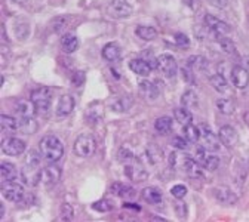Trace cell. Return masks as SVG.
Segmentation results:
<instances>
[{
  "mask_svg": "<svg viewBox=\"0 0 249 222\" xmlns=\"http://www.w3.org/2000/svg\"><path fill=\"white\" fill-rule=\"evenodd\" d=\"M202 166H203L206 171L213 172V171L218 169V166H220V158H218L216 155H208V157H206V160L203 162Z\"/></svg>",
  "mask_w": 249,
  "mask_h": 222,
  "instance_id": "obj_38",
  "label": "cell"
},
{
  "mask_svg": "<svg viewBox=\"0 0 249 222\" xmlns=\"http://www.w3.org/2000/svg\"><path fill=\"white\" fill-rule=\"evenodd\" d=\"M181 105L184 108H189V110H196L197 105H199V98H197L196 92L192 90V89L185 90L184 95L181 97Z\"/></svg>",
  "mask_w": 249,
  "mask_h": 222,
  "instance_id": "obj_27",
  "label": "cell"
},
{
  "mask_svg": "<svg viewBox=\"0 0 249 222\" xmlns=\"http://www.w3.org/2000/svg\"><path fill=\"white\" fill-rule=\"evenodd\" d=\"M74 218V210L69 203H64L61 207V219L62 221H71Z\"/></svg>",
  "mask_w": 249,
  "mask_h": 222,
  "instance_id": "obj_40",
  "label": "cell"
},
{
  "mask_svg": "<svg viewBox=\"0 0 249 222\" xmlns=\"http://www.w3.org/2000/svg\"><path fill=\"white\" fill-rule=\"evenodd\" d=\"M0 176H2L3 181H15L18 176L15 165L9 162H2V165H0Z\"/></svg>",
  "mask_w": 249,
  "mask_h": 222,
  "instance_id": "obj_28",
  "label": "cell"
},
{
  "mask_svg": "<svg viewBox=\"0 0 249 222\" xmlns=\"http://www.w3.org/2000/svg\"><path fill=\"white\" fill-rule=\"evenodd\" d=\"M213 197L221 205H226V206H234L239 200L237 196L227 187H216L213 189Z\"/></svg>",
  "mask_w": 249,
  "mask_h": 222,
  "instance_id": "obj_11",
  "label": "cell"
},
{
  "mask_svg": "<svg viewBox=\"0 0 249 222\" xmlns=\"http://www.w3.org/2000/svg\"><path fill=\"white\" fill-rule=\"evenodd\" d=\"M174 39H175V43L178 45V46H189L190 45V40H189V37H187L185 34H182V33H177L175 36H174Z\"/></svg>",
  "mask_w": 249,
  "mask_h": 222,
  "instance_id": "obj_47",
  "label": "cell"
},
{
  "mask_svg": "<svg viewBox=\"0 0 249 222\" xmlns=\"http://www.w3.org/2000/svg\"><path fill=\"white\" fill-rule=\"evenodd\" d=\"M71 82H73L74 86L83 85V82H85V73L83 71H74V74L71 77Z\"/></svg>",
  "mask_w": 249,
  "mask_h": 222,
  "instance_id": "obj_50",
  "label": "cell"
},
{
  "mask_svg": "<svg viewBox=\"0 0 249 222\" xmlns=\"http://www.w3.org/2000/svg\"><path fill=\"white\" fill-rule=\"evenodd\" d=\"M61 48H62V51L67 52V53H73L79 48V39L74 34L67 33V34H64V36L61 37Z\"/></svg>",
  "mask_w": 249,
  "mask_h": 222,
  "instance_id": "obj_26",
  "label": "cell"
},
{
  "mask_svg": "<svg viewBox=\"0 0 249 222\" xmlns=\"http://www.w3.org/2000/svg\"><path fill=\"white\" fill-rule=\"evenodd\" d=\"M141 196H142L144 202H147L150 205H159V203H162V193L159 191V188H156V187L144 188Z\"/></svg>",
  "mask_w": 249,
  "mask_h": 222,
  "instance_id": "obj_22",
  "label": "cell"
},
{
  "mask_svg": "<svg viewBox=\"0 0 249 222\" xmlns=\"http://www.w3.org/2000/svg\"><path fill=\"white\" fill-rule=\"evenodd\" d=\"M92 207L95 209V210H98V212H108V210H111V203L108 202V200H98V202H95L92 205Z\"/></svg>",
  "mask_w": 249,
  "mask_h": 222,
  "instance_id": "obj_43",
  "label": "cell"
},
{
  "mask_svg": "<svg viewBox=\"0 0 249 222\" xmlns=\"http://www.w3.org/2000/svg\"><path fill=\"white\" fill-rule=\"evenodd\" d=\"M218 139H220V142L226 147H231L236 144L237 141V134L234 131L233 126L230 124H224L220 128V131H218Z\"/></svg>",
  "mask_w": 249,
  "mask_h": 222,
  "instance_id": "obj_14",
  "label": "cell"
},
{
  "mask_svg": "<svg viewBox=\"0 0 249 222\" xmlns=\"http://www.w3.org/2000/svg\"><path fill=\"white\" fill-rule=\"evenodd\" d=\"M73 110H74V98L71 97V95H62L58 101L56 116L58 117H67L71 114Z\"/></svg>",
  "mask_w": 249,
  "mask_h": 222,
  "instance_id": "obj_16",
  "label": "cell"
},
{
  "mask_svg": "<svg viewBox=\"0 0 249 222\" xmlns=\"http://www.w3.org/2000/svg\"><path fill=\"white\" fill-rule=\"evenodd\" d=\"M205 25L209 28V31L212 34H215V37H224L227 34H230V25L224 21H221L220 18H216L213 15H206L205 17Z\"/></svg>",
  "mask_w": 249,
  "mask_h": 222,
  "instance_id": "obj_5",
  "label": "cell"
},
{
  "mask_svg": "<svg viewBox=\"0 0 249 222\" xmlns=\"http://www.w3.org/2000/svg\"><path fill=\"white\" fill-rule=\"evenodd\" d=\"M124 175H126L129 178V181H132V182H142L148 176L147 171L144 169V166L141 163L137 162V158L126 163V166H124Z\"/></svg>",
  "mask_w": 249,
  "mask_h": 222,
  "instance_id": "obj_8",
  "label": "cell"
},
{
  "mask_svg": "<svg viewBox=\"0 0 249 222\" xmlns=\"http://www.w3.org/2000/svg\"><path fill=\"white\" fill-rule=\"evenodd\" d=\"M208 2L212 5V6H215V8H218V9H224L226 6H227V0H208Z\"/></svg>",
  "mask_w": 249,
  "mask_h": 222,
  "instance_id": "obj_51",
  "label": "cell"
},
{
  "mask_svg": "<svg viewBox=\"0 0 249 222\" xmlns=\"http://www.w3.org/2000/svg\"><path fill=\"white\" fill-rule=\"evenodd\" d=\"M107 11L113 18H126L132 14V8L126 0H111Z\"/></svg>",
  "mask_w": 249,
  "mask_h": 222,
  "instance_id": "obj_10",
  "label": "cell"
},
{
  "mask_svg": "<svg viewBox=\"0 0 249 222\" xmlns=\"http://www.w3.org/2000/svg\"><path fill=\"white\" fill-rule=\"evenodd\" d=\"M111 191L119 196V197H123V199H132L135 196V189L126 184H123V182H114L111 185Z\"/></svg>",
  "mask_w": 249,
  "mask_h": 222,
  "instance_id": "obj_24",
  "label": "cell"
},
{
  "mask_svg": "<svg viewBox=\"0 0 249 222\" xmlns=\"http://www.w3.org/2000/svg\"><path fill=\"white\" fill-rule=\"evenodd\" d=\"M2 194L6 200L18 203L24 199V187L21 184H17L14 181H5L2 185Z\"/></svg>",
  "mask_w": 249,
  "mask_h": 222,
  "instance_id": "obj_6",
  "label": "cell"
},
{
  "mask_svg": "<svg viewBox=\"0 0 249 222\" xmlns=\"http://www.w3.org/2000/svg\"><path fill=\"white\" fill-rule=\"evenodd\" d=\"M5 216V206H3V203L0 205V218H3Z\"/></svg>",
  "mask_w": 249,
  "mask_h": 222,
  "instance_id": "obj_54",
  "label": "cell"
},
{
  "mask_svg": "<svg viewBox=\"0 0 249 222\" xmlns=\"http://www.w3.org/2000/svg\"><path fill=\"white\" fill-rule=\"evenodd\" d=\"M95 148H97L95 138L89 134L80 135L74 142V154L77 157H82V158L90 157L93 153H95Z\"/></svg>",
  "mask_w": 249,
  "mask_h": 222,
  "instance_id": "obj_3",
  "label": "cell"
},
{
  "mask_svg": "<svg viewBox=\"0 0 249 222\" xmlns=\"http://www.w3.org/2000/svg\"><path fill=\"white\" fill-rule=\"evenodd\" d=\"M209 82H211L212 87H213L215 90H218V92H226V90L229 89V83H227L226 77H224L223 74H220V73L211 76V77H209Z\"/></svg>",
  "mask_w": 249,
  "mask_h": 222,
  "instance_id": "obj_33",
  "label": "cell"
},
{
  "mask_svg": "<svg viewBox=\"0 0 249 222\" xmlns=\"http://www.w3.org/2000/svg\"><path fill=\"white\" fill-rule=\"evenodd\" d=\"M21 178L30 187H35V185H37L39 181H42L40 155L35 150L28 151V154L25 155V165L22 168Z\"/></svg>",
  "mask_w": 249,
  "mask_h": 222,
  "instance_id": "obj_1",
  "label": "cell"
},
{
  "mask_svg": "<svg viewBox=\"0 0 249 222\" xmlns=\"http://www.w3.org/2000/svg\"><path fill=\"white\" fill-rule=\"evenodd\" d=\"M2 151L8 155H21L25 151V142L17 137H8L2 142Z\"/></svg>",
  "mask_w": 249,
  "mask_h": 222,
  "instance_id": "obj_9",
  "label": "cell"
},
{
  "mask_svg": "<svg viewBox=\"0 0 249 222\" xmlns=\"http://www.w3.org/2000/svg\"><path fill=\"white\" fill-rule=\"evenodd\" d=\"M30 101L36 105L37 110L40 111H48L51 104H52V93L48 87H39L31 92Z\"/></svg>",
  "mask_w": 249,
  "mask_h": 222,
  "instance_id": "obj_4",
  "label": "cell"
},
{
  "mask_svg": "<svg viewBox=\"0 0 249 222\" xmlns=\"http://www.w3.org/2000/svg\"><path fill=\"white\" fill-rule=\"evenodd\" d=\"M140 90H141V93L144 95V97H145L148 101L158 100L159 93H160V90H159L158 86H156V83L148 82V80H144V82L140 83Z\"/></svg>",
  "mask_w": 249,
  "mask_h": 222,
  "instance_id": "obj_20",
  "label": "cell"
},
{
  "mask_svg": "<svg viewBox=\"0 0 249 222\" xmlns=\"http://www.w3.org/2000/svg\"><path fill=\"white\" fill-rule=\"evenodd\" d=\"M61 178V168L56 165H49L45 169H42V182L45 185H53Z\"/></svg>",
  "mask_w": 249,
  "mask_h": 222,
  "instance_id": "obj_17",
  "label": "cell"
},
{
  "mask_svg": "<svg viewBox=\"0 0 249 222\" xmlns=\"http://www.w3.org/2000/svg\"><path fill=\"white\" fill-rule=\"evenodd\" d=\"M220 45H221V49H223L226 53H229V55L236 53V45H234V42H233L231 39H229V37H221V39H220Z\"/></svg>",
  "mask_w": 249,
  "mask_h": 222,
  "instance_id": "obj_39",
  "label": "cell"
},
{
  "mask_svg": "<svg viewBox=\"0 0 249 222\" xmlns=\"http://www.w3.org/2000/svg\"><path fill=\"white\" fill-rule=\"evenodd\" d=\"M14 2H17V3H24V2H27V0H14Z\"/></svg>",
  "mask_w": 249,
  "mask_h": 222,
  "instance_id": "obj_56",
  "label": "cell"
},
{
  "mask_svg": "<svg viewBox=\"0 0 249 222\" xmlns=\"http://www.w3.org/2000/svg\"><path fill=\"white\" fill-rule=\"evenodd\" d=\"M14 31L18 40H25L27 36L30 34V24L25 19H18L14 27Z\"/></svg>",
  "mask_w": 249,
  "mask_h": 222,
  "instance_id": "obj_32",
  "label": "cell"
},
{
  "mask_svg": "<svg viewBox=\"0 0 249 222\" xmlns=\"http://www.w3.org/2000/svg\"><path fill=\"white\" fill-rule=\"evenodd\" d=\"M242 67H245L248 71H249V56H245V58H242V64H240Z\"/></svg>",
  "mask_w": 249,
  "mask_h": 222,
  "instance_id": "obj_53",
  "label": "cell"
},
{
  "mask_svg": "<svg viewBox=\"0 0 249 222\" xmlns=\"http://www.w3.org/2000/svg\"><path fill=\"white\" fill-rule=\"evenodd\" d=\"M182 2H184V5H187L189 8H192V9H196L197 0H182Z\"/></svg>",
  "mask_w": 249,
  "mask_h": 222,
  "instance_id": "obj_52",
  "label": "cell"
},
{
  "mask_svg": "<svg viewBox=\"0 0 249 222\" xmlns=\"http://www.w3.org/2000/svg\"><path fill=\"white\" fill-rule=\"evenodd\" d=\"M231 83L234 87L237 89H245L249 83V71L242 67V66H236L231 68Z\"/></svg>",
  "mask_w": 249,
  "mask_h": 222,
  "instance_id": "obj_13",
  "label": "cell"
},
{
  "mask_svg": "<svg viewBox=\"0 0 249 222\" xmlns=\"http://www.w3.org/2000/svg\"><path fill=\"white\" fill-rule=\"evenodd\" d=\"M67 21H69V17H58L53 21V30L56 31V33H59V31H62L67 27Z\"/></svg>",
  "mask_w": 249,
  "mask_h": 222,
  "instance_id": "obj_44",
  "label": "cell"
},
{
  "mask_svg": "<svg viewBox=\"0 0 249 222\" xmlns=\"http://www.w3.org/2000/svg\"><path fill=\"white\" fill-rule=\"evenodd\" d=\"M174 117L177 119L178 123H181L182 126L185 124H190L192 120H193V116L190 113L189 108H184V107H179V108H175L174 110Z\"/></svg>",
  "mask_w": 249,
  "mask_h": 222,
  "instance_id": "obj_31",
  "label": "cell"
},
{
  "mask_svg": "<svg viewBox=\"0 0 249 222\" xmlns=\"http://www.w3.org/2000/svg\"><path fill=\"white\" fill-rule=\"evenodd\" d=\"M36 110H37L36 105L27 100H19L15 104V111L19 117H35Z\"/></svg>",
  "mask_w": 249,
  "mask_h": 222,
  "instance_id": "obj_19",
  "label": "cell"
},
{
  "mask_svg": "<svg viewBox=\"0 0 249 222\" xmlns=\"http://www.w3.org/2000/svg\"><path fill=\"white\" fill-rule=\"evenodd\" d=\"M18 129L22 134L31 135V134H36L39 129V124L35 120V117H19L18 119Z\"/></svg>",
  "mask_w": 249,
  "mask_h": 222,
  "instance_id": "obj_18",
  "label": "cell"
},
{
  "mask_svg": "<svg viewBox=\"0 0 249 222\" xmlns=\"http://www.w3.org/2000/svg\"><path fill=\"white\" fill-rule=\"evenodd\" d=\"M181 168L187 175L192 176V178H197V179L203 178V171H202L200 163L193 160V158H190V157H182L181 158Z\"/></svg>",
  "mask_w": 249,
  "mask_h": 222,
  "instance_id": "obj_12",
  "label": "cell"
},
{
  "mask_svg": "<svg viewBox=\"0 0 249 222\" xmlns=\"http://www.w3.org/2000/svg\"><path fill=\"white\" fill-rule=\"evenodd\" d=\"M135 34L142 39V40H154L156 37H158V30L153 28V27H148V25H138L135 28Z\"/></svg>",
  "mask_w": 249,
  "mask_h": 222,
  "instance_id": "obj_29",
  "label": "cell"
},
{
  "mask_svg": "<svg viewBox=\"0 0 249 222\" xmlns=\"http://www.w3.org/2000/svg\"><path fill=\"white\" fill-rule=\"evenodd\" d=\"M175 212L178 213V216L181 219H184L187 216V206H185V203L184 202H177L175 203Z\"/></svg>",
  "mask_w": 249,
  "mask_h": 222,
  "instance_id": "obj_49",
  "label": "cell"
},
{
  "mask_svg": "<svg viewBox=\"0 0 249 222\" xmlns=\"http://www.w3.org/2000/svg\"><path fill=\"white\" fill-rule=\"evenodd\" d=\"M172 145L175 148H179V150H185L187 147H189V141H187L185 138H181V137H175L172 139Z\"/></svg>",
  "mask_w": 249,
  "mask_h": 222,
  "instance_id": "obj_46",
  "label": "cell"
},
{
  "mask_svg": "<svg viewBox=\"0 0 249 222\" xmlns=\"http://www.w3.org/2000/svg\"><path fill=\"white\" fill-rule=\"evenodd\" d=\"M154 128L156 131H158L159 134H168L172 128V119L168 117V116H162L159 117L158 120H156L154 123Z\"/></svg>",
  "mask_w": 249,
  "mask_h": 222,
  "instance_id": "obj_34",
  "label": "cell"
},
{
  "mask_svg": "<svg viewBox=\"0 0 249 222\" xmlns=\"http://www.w3.org/2000/svg\"><path fill=\"white\" fill-rule=\"evenodd\" d=\"M120 46L119 43L116 42H108L104 48H103V58L108 62H113V61H117L119 56H120Z\"/></svg>",
  "mask_w": 249,
  "mask_h": 222,
  "instance_id": "obj_23",
  "label": "cell"
},
{
  "mask_svg": "<svg viewBox=\"0 0 249 222\" xmlns=\"http://www.w3.org/2000/svg\"><path fill=\"white\" fill-rule=\"evenodd\" d=\"M0 124H2V132L3 134H15L18 132V120L14 119L12 116H8V114H2L0 117Z\"/></svg>",
  "mask_w": 249,
  "mask_h": 222,
  "instance_id": "obj_25",
  "label": "cell"
},
{
  "mask_svg": "<svg viewBox=\"0 0 249 222\" xmlns=\"http://www.w3.org/2000/svg\"><path fill=\"white\" fill-rule=\"evenodd\" d=\"M181 73H182V77H184V80H185L187 83L195 85V76H193V70H192V68L185 67V68L181 70Z\"/></svg>",
  "mask_w": 249,
  "mask_h": 222,
  "instance_id": "obj_48",
  "label": "cell"
},
{
  "mask_svg": "<svg viewBox=\"0 0 249 222\" xmlns=\"http://www.w3.org/2000/svg\"><path fill=\"white\" fill-rule=\"evenodd\" d=\"M216 108L224 116H230L234 113V102L229 98H221V100L216 101Z\"/></svg>",
  "mask_w": 249,
  "mask_h": 222,
  "instance_id": "obj_36",
  "label": "cell"
},
{
  "mask_svg": "<svg viewBox=\"0 0 249 222\" xmlns=\"http://www.w3.org/2000/svg\"><path fill=\"white\" fill-rule=\"evenodd\" d=\"M199 131H200V139H202V142H203V147H205V148H209V150H216V148H218L216 137L212 134V131H211V128H209V124L200 123Z\"/></svg>",
  "mask_w": 249,
  "mask_h": 222,
  "instance_id": "obj_15",
  "label": "cell"
},
{
  "mask_svg": "<svg viewBox=\"0 0 249 222\" xmlns=\"http://www.w3.org/2000/svg\"><path fill=\"white\" fill-rule=\"evenodd\" d=\"M171 194H172L175 199L181 200V199L187 194V187H185V185H182V184H177V185H174V187H172Z\"/></svg>",
  "mask_w": 249,
  "mask_h": 222,
  "instance_id": "obj_41",
  "label": "cell"
},
{
  "mask_svg": "<svg viewBox=\"0 0 249 222\" xmlns=\"http://www.w3.org/2000/svg\"><path fill=\"white\" fill-rule=\"evenodd\" d=\"M206 148L202 145V147H197L196 148V155H195V158H196V162H199L200 165H203V162L206 160Z\"/></svg>",
  "mask_w": 249,
  "mask_h": 222,
  "instance_id": "obj_45",
  "label": "cell"
},
{
  "mask_svg": "<svg viewBox=\"0 0 249 222\" xmlns=\"http://www.w3.org/2000/svg\"><path fill=\"white\" fill-rule=\"evenodd\" d=\"M39 150L42 157L49 163H55L64 154V145L55 135H46L40 139Z\"/></svg>",
  "mask_w": 249,
  "mask_h": 222,
  "instance_id": "obj_2",
  "label": "cell"
},
{
  "mask_svg": "<svg viewBox=\"0 0 249 222\" xmlns=\"http://www.w3.org/2000/svg\"><path fill=\"white\" fill-rule=\"evenodd\" d=\"M131 107H132V100L128 98V97H122V98H119L117 101H114V102L111 104L113 111H117V113L128 111Z\"/></svg>",
  "mask_w": 249,
  "mask_h": 222,
  "instance_id": "obj_37",
  "label": "cell"
},
{
  "mask_svg": "<svg viewBox=\"0 0 249 222\" xmlns=\"http://www.w3.org/2000/svg\"><path fill=\"white\" fill-rule=\"evenodd\" d=\"M151 219H153V221H166L165 218H159V216H153Z\"/></svg>",
  "mask_w": 249,
  "mask_h": 222,
  "instance_id": "obj_55",
  "label": "cell"
},
{
  "mask_svg": "<svg viewBox=\"0 0 249 222\" xmlns=\"http://www.w3.org/2000/svg\"><path fill=\"white\" fill-rule=\"evenodd\" d=\"M129 68H131L135 74L142 76V77L148 76L150 71H151V66L148 64V62H147L145 59H142V58H135V59H132V61L129 62Z\"/></svg>",
  "mask_w": 249,
  "mask_h": 222,
  "instance_id": "obj_21",
  "label": "cell"
},
{
  "mask_svg": "<svg viewBox=\"0 0 249 222\" xmlns=\"http://www.w3.org/2000/svg\"><path fill=\"white\" fill-rule=\"evenodd\" d=\"M119 160L126 165V163L135 160V157H134L132 151H129V150H126V148H122V150L119 151Z\"/></svg>",
  "mask_w": 249,
  "mask_h": 222,
  "instance_id": "obj_42",
  "label": "cell"
},
{
  "mask_svg": "<svg viewBox=\"0 0 249 222\" xmlns=\"http://www.w3.org/2000/svg\"><path fill=\"white\" fill-rule=\"evenodd\" d=\"M206 66H208L206 59L200 55H192L187 59V67L192 68L193 71H203L206 70Z\"/></svg>",
  "mask_w": 249,
  "mask_h": 222,
  "instance_id": "obj_30",
  "label": "cell"
},
{
  "mask_svg": "<svg viewBox=\"0 0 249 222\" xmlns=\"http://www.w3.org/2000/svg\"><path fill=\"white\" fill-rule=\"evenodd\" d=\"M158 68L160 70V73L165 74V77H175L177 71H178V66L177 61L172 55L169 53H163L158 58Z\"/></svg>",
  "mask_w": 249,
  "mask_h": 222,
  "instance_id": "obj_7",
  "label": "cell"
},
{
  "mask_svg": "<svg viewBox=\"0 0 249 222\" xmlns=\"http://www.w3.org/2000/svg\"><path fill=\"white\" fill-rule=\"evenodd\" d=\"M184 138L189 141V142H199L200 139V131L196 126L190 124H185L184 126Z\"/></svg>",
  "mask_w": 249,
  "mask_h": 222,
  "instance_id": "obj_35",
  "label": "cell"
}]
</instances>
